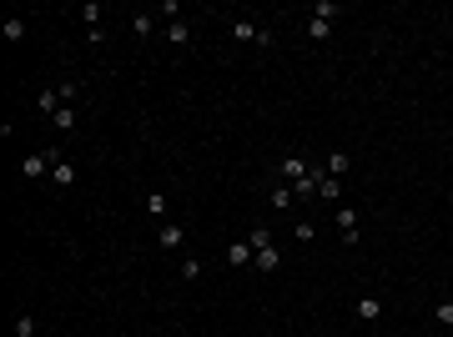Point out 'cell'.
I'll use <instances>...</instances> for the list:
<instances>
[{"label":"cell","mask_w":453,"mask_h":337,"mask_svg":"<svg viewBox=\"0 0 453 337\" xmlns=\"http://www.w3.org/2000/svg\"><path fill=\"white\" fill-rule=\"evenodd\" d=\"M56 161H61V151H56V146H51V151H31L26 161H20V176H46Z\"/></svg>","instance_id":"6da1fadb"},{"label":"cell","mask_w":453,"mask_h":337,"mask_svg":"<svg viewBox=\"0 0 453 337\" xmlns=\"http://www.w3.org/2000/svg\"><path fill=\"white\" fill-rule=\"evenodd\" d=\"M308 172H312V166L302 161V156H283V161H277V176H283L287 186H297L302 176H308Z\"/></svg>","instance_id":"7a4b0ae2"},{"label":"cell","mask_w":453,"mask_h":337,"mask_svg":"<svg viewBox=\"0 0 453 337\" xmlns=\"http://www.w3.org/2000/svg\"><path fill=\"white\" fill-rule=\"evenodd\" d=\"M222 257H227V267H252V257H257V252L247 247V237H237V242H227V252H222Z\"/></svg>","instance_id":"3957f363"},{"label":"cell","mask_w":453,"mask_h":337,"mask_svg":"<svg viewBox=\"0 0 453 337\" xmlns=\"http://www.w3.org/2000/svg\"><path fill=\"white\" fill-rule=\"evenodd\" d=\"M157 242H161L166 252H182V247H186V227H182V222H166V227L157 231Z\"/></svg>","instance_id":"277c9868"},{"label":"cell","mask_w":453,"mask_h":337,"mask_svg":"<svg viewBox=\"0 0 453 337\" xmlns=\"http://www.w3.org/2000/svg\"><path fill=\"white\" fill-rule=\"evenodd\" d=\"M292 202H297V192H292V186H287V181H277V186H272V192H267V206H272V212H287V206H292Z\"/></svg>","instance_id":"5b68a950"},{"label":"cell","mask_w":453,"mask_h":337,"mask_svg":"<svg viewBox=\"0 0 453 337\" xmlns=\"http://www.w3.org/2000/svg\"><path fill=\"white\" fill-rule=\"evenodd\" d=\"M166 40L171 46H191V26L186 20H166Z\"/></svg>","instance_id":"8992f818"},{"label":"cell","mask_w":453,"mask_h":337,"mask_svg":"<svg viewBox=\"0 0 453 337\" xmlns=\"http://www.w3.org/2000/svg\"><path fill=\"white\" fill-rule=\"evenodd\" d=\"M252 267H257V272H277V267H283V252H277V247L257 252V257H252Z\"/></svg>","instance_id":"52a82bcc"},{"label":"cell","mask_w":453,"mask_h":337,"mask_svg":"<svg viewBox=\"0 0 453 337\" xmlns=\"http://www.w3.org/2000/svg\"><path fill=\"white\" fill-rule=\"evenodd\" d=\"M26 31H31V26H26V20H20V15H10L6 26H0V35H6L10 46H15V40H26Z\"/></svg>","instance_id":"ba28073f"},{"label":"cell","mask_w":453,"mask_h":337,"mask_svg":"<svg viewBox=\"0 0 453 337\" xmlns=\"http://www.w3.org/2000/svg\"><path fill=\"white\" fill-rule=\"evenodd\" d=\"M232 40H262V26H252V20H232Z\"/></svg>","instance_id":"9c48e42d"},{"label":"cell","mask_w":453,"mask_h":337,"mask_svg":"<svg viewBox=\"0 0 453 337\" xmlns=\"http://www.w3.org/2000/svg\"><path fill=\"white\" fill-rule=\"evenodd\" d=\"M35 111H40V116H56V111H61V91H40V96H35Z\"/></svg>","instance_id":"30bf717a"},{"label":"cell","mask_w":453,"mask_h":337,"mask_svg":"<svg viewBox=\"0 0 453 337\" xmlns=\"http://www.w3.org/2000/svg\"><path fill=\"white\" fill-rule=\"evenodd\" d=\"M322 166H328V176H348V166H353V156H348V151H333V156L322 161Z\"/></svg>","instance_id":"8fae6325"},{"label":"cell","mask_w":453,"mask_h":337,"mask_svg":"<svg viewBox=\"0 0 453 337\" xmlns=\"http://www.w3.org/2000/svg\"><path fill=\"white\" fill-rule=\"evenodd\" d=\"M51 181H56V186H76V166H71V161H56V166H51Z\"/></svg>","instance_id":"7c38bea8"},{"label":"cell","mask_w":453,"mask_h":337,"mask_svg":"<svg viewBox=\"0 0 453 337\" xmlns=\"http://www.w3.org/2000/svg\"><path fill=\"white\" fill-rule=\"evenodd\" d=\"M317 197H322V202H342V176H322Z\"/></svg>","instance_id":"4fadbf2b"},{"label":"cell","mask_w":453,"mask_h":337,"mask_svg":"<svg viewBox=\"0 0 453 337\" xmlns=\"http://www.w3.org/2000/svg\"><path fill=\"white\" fill-rule=\"evenodd\" d=\"M358 318H363V322H378V318H383V302H378V297H358Z\"/></svg>","instance_id":"5bb4252c"},{"label":"cell","mask_w":453,"mask_h":337,"mask_svg":"<svg viewBox=\"0 0 453 337\" xmlns=\"http://www.w3.org/2000/svg\"><path fill=\"white\" fill-rule=\"evenodd\" d=\"M81 15H86V31H96V26H101V15H106V6H101V0H86Z\"/></svg>","instance_id":"9a60e30c"},{"label":"cell","mask_w":453,"mask_h":337,"mask_svg":"<svg viewBox=\"0 0 453 337\" xmlns=\"http://www.w3.org/2000/svg\"><path fill=\"white\" fill-rule=\"evenodd\" d=\"M308 35H312V40H328V35H333V20H328V15H312V20H308Z\"/></svg>","instance_id":"2e32d148"},{"label":"cell","mask_w":453,"mask_h":337,"mask_svg":"<svg viewBox=\"0 0 453 337\" xmlns=\"http://www.w3.org/2000/svg\"><path fill=\"white\" fill-rule=\"evenodd\" d=\"M51 126H56V131H76V106H61L51 116Z\"/></svg>","instance_id":"e0dca14e"},{"label":"cell","mask_w":453,"mask_h":337,"mask_svg":"<svg viewBox=\"0 0 453 337\" xmlns=\"http://www.w3.org/2000/svg\"><path fill=\"white\" fill-rule=\"evenodd\" d=\"M132 31H136V35H151V31H157V15H151V10H136V15H132Z\"/></svg>","instance_id":"ac0fdd59"},{"label":"cell","mask_w":453,"mask_h":337,"mask_svg":"<svg viewBox=\"0 0 453 337\" xmlns=\"http://www.w3.org/2000/svg\"><path fill=\"white\" fill-rule=\"evenodd\" d=\"M333 222H337V231H358V212H353V206H337Z\"/></svg>","instance_id":"d6986e66"},{"label":"cell","mask_w":453,"mask_h":337,"mask_svg":"<svg viewBox=\"0 0 453 337\" xmlns=\"http://www.w3.org/2000/svg\"><path fill=\"white\" fill-rule=\"evenodd\" d=\"M61 106H76V101H81V81H61Z\"/></svg>","instance_id":"ffe728a7"},{"label":"cell","mask_w":453,"mask_h":337,"mask_svg":"<svg viewBox=\"0 0 453 337\" xmlns=\"http://www.w3.org/2000/svg\"><path fill=\"white\" fill-rule=\"evenodd\" d=\"M247 247H252V252H267V247H272V231H267V227H252Z\"/></svg>","instance_id":"44dd1931"},{"label":"cell","mask_w":453,"mask_h":337,"mask_svg":"<svg viewBox=\"0 0 453 337\" xmlns=\"http://www.w3.org/2000/svg\"><path fill=\"white\" fill-rule=\"evenodd\" d=\"M166 206H171V202H166L161 192H151V197H146V212H151V217H166Z\"/></svg>","instance_id":"7402d4cb"},{"label":"cell","mask_w":453,"mask_h":337,"mask_svg":"<svg viewBox=\"0 0 453 337\" xmlns=\"http://www.w3.org/2000/svg\"><path fill=\"white\" fill-rule=\"evenodd\" d=\"M434 322H438V327H453V302H438V307H434Z\"/></svg>","instance_id":"603a6c76"},{"label":"cell","mask_w":453,"mask_h":337,"mask_svg":"<svg viewBox=\"0 0 453 337\" xmlns=\"http://www.w3.org/2000/svg\"><path fill=\"white\" fill-rule=\"evenodd\" d=\"M182 277L197 282V277H202V262H197V257H182Z\"/></svg>","instance_id":"cb8c5ba5"},{"label":"cell","mask_w":453,"mask_h":337,"mask_svg":"<svg viewBox=\"0 0 453 337\" xmlns=\"http://www.w3.org/2000/svg\"><path fill=\"white\" fill-rule=\"evenodd\" d=\"M292 237H297V242H312V237H317V227H312V222H297V227H292Z\"/></svg>","instance_id":"d4e9b609"},{"label":"cell","mask_w":453,"mask_h":337,"mask_svg":"<svg viewBox=\"0 0 453 337\" xmlns=\"http://www.w3.org/2000/svg\"><path fill=\"white\" fill-rule=\"evenodd\" d=\"M157 15H166V20H182V0H161V10Z\"/></svg>","instance_id":"484cf974"},{"label":"cell","mask_w":453,"mask_h":337,"mask_svg":"<svg viewBox=\"0 0 453 337\" xmlns=\"http://www.w3.org/2000/svg\"><path fill=\"white\" fill-rule=\"evenodd\" d=\"M448 35H453V26H448Z\"/></svg>","instance_id":"4316f807"}]
</instances>
